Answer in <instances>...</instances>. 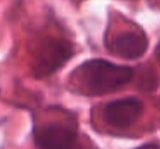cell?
<instances>
[{"label": "cell", "instance_id": "obj_1", "mask_svg": "<svg viewBox=\"0 0 160 149\" xmlns=\"http://www.w3.org/2000/svg\"><path fill=\"white\" fill-rule=\"evenodd\" d=\"M132 69L106 59L94 58L83 62L71 75L75 90L86 95H105L131 80Z\"/></svg>", "mask_w": 160, "mask_h": 149}, {"label": "cell", "instance_id": "obj_2", "mask_svg": "<svg viewBox=\"0 0 160 149\" xmlns=\"http://www.w3.org/2000/svg\"><path fill=\"white\" fill-rule=\"evenodd\" d=\"M75 52V47L66 39H47L38 48L33 58V75L38 79L46 77L65 65Z\"/></svg>", "mask_w": 160, "mask_h": 149}, {"label": "cell", "instance_id": "obj_3", "mask_svg": "<svg viewBox=\"0 0 160 149\" xmlns=\"http://www.w3.org/2000/svg\"><path fill=\"white\" fill-rule=\"evenodd\" d=\"M76 138L75 128L62 123L42 124L33 130V140L39 149H72Z\"/></svg>", "mask_w": 160, "mask_h": 149}, {"label": "cell", "instance_id": "obj_4", "mask_svg": "<svg viewBox=\"0 0 160 149\" xmlns=\"http://www.w3.org/2000/svg\"><path fill=\"white\" fill-rule=\"evenodd\" d=\"M144 105L135 97L111 101L104 107V120L115 128H128L141 117Z\"/></svg>", "mask_w": 160, "mask_h": 149}, {"label": "cell", "instance_id": "obj_5", "mask_svg": "<svg viewBox=\"0 0 160 149\" xmlns=\"http://www.w3.org/2000/svg\"><path fill=\"white\" fill-rule=\"evenodd\" d=\"M148 48V39L142 31H126L115 36L112 42V51L118 57L135 59L145 54Z\"/></svg>", "mask_w": 160, "mask_h": 149}, {"label": "cell", "instance_id": "obj_6", "mask_svg": "<svg viewBox=\"0 0 160 149\" xmlns=\"http://www.w3.org/2000/svg\"><path fill=\"white\" fill-rule=\"evenodd\" d=\"M137 149H160V147L156 144H146V145H142V147H139Z\"/></svg>", "mask_w": 160, "mask_h": 149}, {"label": "cell", "instance_id": "obj_7", "mask_svg": "<svg viewBox=\"0 0 160 149\" xmlns=\"http://www.w3.org/2000/svg\"><path fill=\"white\" fill-rule=\"evenodd\" d=\"M156 57H158L159 62H160V43L158 44V47H156Z\"/></svg>", "mask_w": 160, "mask_h": 149}]
</instances>
